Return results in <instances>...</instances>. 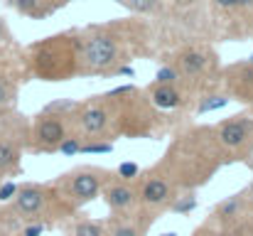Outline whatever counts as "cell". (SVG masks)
<instances>
[{
	"mask_svg": "<svg viewBox=\"0 0 253 236\" xmlns=\"http://www.w3.org/2000/svg\"><path fill=\"white\" fill-rule=\"evenodd\" d=\"M79 77H118L138 54H150V25L138 20H113L77 30Z\"/></svg>",
	"mask_w": 253,
	"mask_h": 236,
	"instance_id": "1",
	"label": "cell"
},
{
	"mask_svg": "<svg viewBox=\"0 0 253 236\" xmlns=\"http://www.w3.org/2000/svg\"><path fill=\"white\" fill-rule=\"evenodd\" d=\"M226 165L214 126H187L174 133L163 160L155 165L177 192H197Z\"/></svg>",
	"mask_w": 253,
	"mask_h": 236,
	"instance_id": "2",
	"label": "cell"
},
{
	"mask_svg": "<svg viewBox=\"0 0 253 236\" xmlns=\"http://www.w3.org/2000/svg\"><path fill=\"white\" fill-rule=\"evenodd\" d=\"M108 103L111 118H113V138H155L158 131L165 126V113L155 108L145 89H138L133 84L116 86L106 94H101Z\"/></svg>",
	"mask_w": 253,
	"mask_h": 236,
	"instance_id": "3",
	"label": "cell"
},
{
	"mask_svg": "<svg viewBox=\"0 0 253 236\" xmlns=\"http://www.w3.org/2000/svg\"><path fill=\"white\" fill-rule=\"evenodd\" d=\"M27 77L47 84H62L79 77V40L77 30L57 32L32 42L25 49Z\"/></svg>",
	"mask_w": 253,
	"mask_h": 236,
	"instance_id": "4",
	"label": "cell"
},
{
	"mask_svg": "<svg viewBox=\"0 0 253 236\" xmlns=\"http://www.w3.org/2000/svg\"><path fill=\"white\" fill-rule=\"evenodd\" d=\"M182 79V89L197 101L199 96L221 89V57L209 42H189L172 49L168 59Z\"/></svg>",
	"mask_w": 253,
	"mask_h": 236,
	"instance_id": "5",
	"label": "cell"
},
{
	"mask_svg": "<svg viewBox=\"0 0 253 236\" xmlns=\"http://www.w3.org/2000/svg\"><path fill=\"white\" fill-rule=\"evenodd\" d=\"M116 177V170L96 167V165H79L64 175H59L52 185L59 194V199L77 214L82 207L98 199L106 189V185Z\"/></svg>",
	"mask_w": 253,
	"mask_h": 236,
	"instance_id": "6",
	"label": "cell"
},
{
	"mask_svg": "<svg viewBox=\"0 0 253 236\" xmlns=\"http://www.w3.org/2000/svg\"><path fill=\"white\" fill-rule=\"evenodd\" d=\"M25 153H32V121L12 111L0 118V177H17Z\"/></svg>",
	"mask_w": 253,
	"mask_h": 236,
	"instance_id": "7",
	"label": "cell"
},
{
	"mask_svg": "<svg viewBox=\"0 0 253 236\" xmlns=\"http://www.w3.org/2000/svg\"><path fill=\"white\" fill-rule=\"evenodd\" d=\"M216 141L221 145V153L229 162H244L253 165V116L249 111L234 113L219 123H214Z\"/></svg>",
	"mask_w": 253,
	"mask_h": 236,
	"instance_id": "8",
	"label": "cell"
},
{
	"mask_svg": "<svg viewBox=\"0 0 253 236\" xmlns=\"http://www.w3.org/2000/svg\"><path fill=\"white\" fill-rule=\"evenodd\" d=\"M72 133L84 141H113V118L103 96H88L69 113Z\"/></svg>",
	"mask_w": 253,
	"mask_h": 236,
	"instance_id": "9",
	"label": "cell"
},
{
	"mask_svg": "<svg viewBox=\"0 0 253 236\" xmlns=\"http://www.w3.org/2000/svg\"><path fill=\"white\" fill-rule=\"evenodd\" d=\"M72 136L69 113L40 111L32 118V153L35 155H54L59 145Z\"/></svg>",
	"mask_w": 253,
	"mask_h": 236,
	"instance_id": "10",
	"label": "cell"
},
{
	"mask_svg": "<svg viewBox=\"0 0 253 236\" xmlns=\"http://www.w3.org/2000/svg\"><path fill=\"white\" fill-rule=\"evenodd\" d=\"M138 187V207L160 217L169 212L174 197H177V187L169 182L168 177L153 165L150 170H143V175L135 182Z\"/></svg>",
	"mask_w": 253,
	"mask_h": 236,
	"instance_id": "11",
	"label": "cell"
},
{
	"mask_svg": "<svg viewBox=\"0 0 253 236\" xmlns=\"http://www.w3.org/2000/svg\"><path fill=\"white\" fill-rule=\"evenodd\" d=\"M113 2L135 17H153V20L174 17L179 25H187L189 15L197 10V0H113Z\"/></svg>",
	"mask_w": 253,
	"mask_h": 236,
	"instance_id": "12",
	"label": "cell"
},
{
	"mask_svg": "<svg viewBox=\"0 0 253 236\" xmlns=\"http://www.w3.org/2000/svg\"><path fill=\"white\" fill-rule=\"evenodd\" d=\"M221 91L231 101L244 103L249 108V113L253 116V62L251 59L234 62V64L221 69Z\"/></svg>",
	"mask_w": 253,
	"mask_h": 236,
	"instance_id": "13",
	"label": "cell"
},
{
	"mask_svg": "<svg viewBox=\"0 0 253 236\" xmlns=\"http://www.w3.org/2000/svg\"><path fill=\"white\" fill-rule=\"evenodd\" d=\"M145 94L150 96V101L155 103V108H160L163 113L169 111H187L192 108L194 111V98L179 86V84H150L145 86Z\"/></svg>",
	"mask_w": 253,
	"mask_h": 236,
	"instance_id": "14",
	"label": "cell"
},
{
	"mask_svg": "<svg viewBox=\"0 0 253 236\" xmlns=\"http://www.w3.org/2000/svg\"><path fill=\"white\" fill-rule=\"evenodd\" d=\"M103 202L108 207V212L113 217H123V214H130L138 209V187L135 182H123L118 177H113L106 189H103Z\"/></svg>",
	"mask_w": 253,
	"mask_h": 236,
	"instance_id": "15",
	"label": "cell"
},
{
	"mask_svg": "<svg viewBox=\"0 0 253 236\" xmlns=\"http://www.w3.org/2000/svg\"><path fill=\"white\" fill-rule=\"evenodd\" d=\"M155 219H158L155 214H150V212L138 207L135 212L123 214V217H113L111 214L108 222H106V232H108V236H145L150 232Z\"/></svg>",
	"mask_w": 253,
	"mask_h": 236,
	"instance_id": "16",
	"label": "cell"
},
{
	"mask_svg": "<svg viewBox=\"0 0 253 236\" xmlns=\"http://www.w3.org/2000/svg\"><path fill=\"white\" fill-rule=\"evenodd\" d=\"M246 214H251V212H249L246 189H241V192H236V194L224 197L219 204H214V209H211V219H209V222H211L216 229H226V227L236 224L239 219H244Z\"/></svg>",
	"mask_w": 253,
	"mask_h": 236,
	"instance_id": "17",
	"label": "cell"
},
{
	"mask_svg": "<svg viewBox=\"0 0 253 236\" xmlns=\"http://www.w3.org/2000/svg\"><path fill=\"white\" fill-rule=\"evenodd\" d=\"M5 2L7 7H12L17 15L27 20H47L49 15L64 7L62 0H5Z\"/></svg>",
	"mask_w": 253,
	"mask_h": 236,
	"instance_id": "18",
	"label": "cell"
},
{
	"mask_svg": "<svg viewBox=\"0 0 253 236\" xmlns=\"http://www.w3.org/2000/svg\"><path fill=\"white\" fill-rule=\"evenodd\" d=\"M253 35V0H239L236 17L229 30V40H241Z\"/></svg>",
	"mask_w": 253,
	"mask_h": 236,
	"instance_id": "19",
	"label": "cell"
},
{
	"mask_svg": "<svg viewBox=\"0 0 253 236\" xmlns=\"http://www.w3.org/2000/svg\"><path fill=\"white\" fill-rule=\"evenodd\" d=\"M17 91H20L17 79L12 77L10 72L0 69V116H7V113L15 111V106H17Z\"/></svg>",
	"mask_w": 253,
	"mask_h": 236,
	"instance_id": "20",
	"label": "cell"
},
{
	"mask_svg": "<svg viewBox=\"0 0 253 236\" xmlns=\"http://www.w3.org/2000/svg\"><path fill=\"white\" fill-rule=\"evenodd\" d=\"M207 2V7H209V12L214 15V17H219L221 22H224V35L229 37V30H231V22H234V17H236V7H239V0H204Z\"/></svg>",
	"mask_w": 253,
	"mask_h": 236,
	"instance_id": "21",
	"label": "cell"
},
{
	"mask_svg": "<svg viewBox=\"0 0 253 236\" xmlns=\"http://www.w3.org/2000/svg\"><path fill=\"white\" fill-rule=\"evenodd\" d=\"M229 103H231V98H229L221 89H216V91H209V94H204V96L197 98L194 113H197V116H207V113L219 111V108H224V106H229Z\"/></svg>",
	"mask_w": 253,
	"mask_h": 236,
	"instance_id": "22",
	"label": "cell"
},
{
	"mask_svg": "<svg viewBox=\"0 0 253 236\" xmlns=\"http://www.w3.org/2000/svg\"><path fill=\"white\" fill-rule=\"evenodd\" d=\"M197 207H199V194L197 192H177L169 212L172 214H179V217H189Z\"/></svg>",
	"mask_w": 253,
	"mask_h": 236,
	"instance_id": "23",
	"label": "cell"
},
{
	"mask_svg": "<svg viewBox=\"0 0 253 236\" xmlns=\"http://www.w3.org/2000/svg\"><path fill=\"white\" fill-rule=\"evenodd\" d=\"M72 236H106V222L79 217L72 224Z\"/></svg>",
	"mask_w": 253,
	"mask_h": 236,
	"instance_id": "24",
	"label": "cell"
},
{
	"mask_svg": "<svg viewBox=\"0 0 253 236\" xmlns=\"http://www.w3.org/2000/svg\"><path fill=\"white\" fill-rule=\"evenodd\" d=\"M219 236H253V214H246L226 229H219Z\"/></svg>",
	"mask_w": 253,
	"mask_h": 236,
	"instance_id": "25",
	"label": "cell"
},
{
	"mask_svg": "<svg viewBox=\"0 0 253 236\" xmlns=\"http://www.w3.org/2000/svg\"><path fill=\"white\" fill-rule=\"evenodd\" d=\"M116 150L113 141H84L82 143V155H111Z\"/></svg>",
	"mask_w": 253,
	"mask_h": 236,
	"instance_id": "26",
	"label": "cell"
},
{
	"mask_svg": "<svg viewBox=\"0 0 253 236\" xmlns=\"http://www.w3.org/2000/svg\"><path fill=\"white\" fill-rule=\"evenodd\" d=\"M140 175H143V170H140V165L133 162V160H123V162L116 167V177L123 180V182H138Z\"/></svg>",
	"mask_w": 253,
	"mask_h": 236,
	"instance_id": "27",
	"label": "cell"
},
{
	"mask_svg": "<svg viewBox=\"0 0 253 236\" xmlns=\"http://www.w3.org/2000/svg\"><path fill=\"white\" fill-rule=\"evenodd\" d=\"M155 84H179L182 86V79H179V72L169 62H163L160 69L155 72Z\"/></svg>",
	"mask_w": 253,
	"mask_h": 236,
	"instance_id": "28",
	"label": "cell"
},
{
	"mask_svg": "<svg viewBox=\"0 0 253 236\" xmlns=\"http://www.w3.org/2000/svg\"><path fill=\"white\" fill-rule=\"evenodd\" d=\"M82 143H84V138H79V136H69L62 145H59V155L62 157H77L82 155Z\"/></svg>",
	"mask_w": 253,
	"mask_h": 236,
	"instance_id": "29",
	"label": "cell"
},
{
	"mask_svg": "<svg viewBox=\"0 0 253 236\" xmlns=\"http://www.w3.org/2000/svg\"><path fill=\"white\" fill-rule=\"evenodd\" d=\"M17 192H20V182H15V180H0V204H10Z\"/></svg>",
	"mask_w": 253,
	"mask_h": 236,
	"instance_id": "30",
	"label": "cell"
},
{
	"mask_svg": "<svg viewBox=\"0 0 253 236\" xmlns=\"http://www.w3.org/2000/svg\"><path fill=\"white\" fill-rule=\"evenodd\" d=\"M77 103H79V101H72V98H59V101L47 103L42 111H52V113H72V111L77 108Z\"/></svg>",
	"mask_w": 253,
	"mask_h": 236,
	"instance_id": "31",
	"label": "cell"
},
{
	"mask_svg": "<svg viewBox=\"0 0 253 236\" xmlns=\"http://www.w3.org/2000/svg\"><path fill=\"white\" fill-rule=\"evenodd\" d=\"M49 229H52V227L44 224V222H32V224H25V227L20 229V236H44Z\"/></svg>",
	"mask_w": 253,
	"mask_h": 236,
	"instance_id": "32",
	"label": "cell"
},
{
	"mask_svg": "<svg viewBox=\"0 0 253 236\" xmlns=\"http://www.w3.org/2000/svg\"><path fill=\"white\" fill-rule=\"evenodd\" d=\"M192 236H219V229H216L211 222H204L199 229H194V232H192Z\"/></svg>",
	"mask_w": 253,
	"mask_h": 236,
	"instance_id": "33",
	"label": "cell"
},
{
	"mask_svg": "<svg viewBox=\"0 0 253 236\" xmlns=\"http://www.w3.org/2000/svg\"><path fill=\"white\" fill-rule=\"evenodd\" d=\"M246 199H249V212L253 214V182L246 187Z\"/></svg>",
	"mask_w": 253,
	"mask_h": 236,
	"instance_id": "34",
	"label": "cell"
},
{
	"mask_svg": "<svg viewBox=\"0 0 253 236\" xmlns=\"http://www.w3.org/2000/svg\"><path fill=\"white\" fill-rule=\"evenodd\" d=\"M160 236H179L177 232H165V234H160Z\"/></svg>",
	"mask_w": 253,
	"mask_h": 236,
	"instance_id": "35",
	"label": "cell"
},
{
	"mask_svg": "<svg viewBox=\"0 0 253 236\" xmlns=\"http://www.w3.org/2000/svg\"><path fill=\"white\" fill-rule=\"evenodd\" d=\"M0 236H20V234H7V232H0Z\"/></svg>",
	"mask_w": 253,
	"mask_h": 236,
	"instance_id": "36",
	"label": "cell"
},
{
	"mask_svg": "<svg viewBox=\"0 0 253 236\" xmlns=\"http://www.w3.org/2000/svg\"><path fill=\"white\" fill-rule=\"evenodd\" d=\"M62 2H64V5H69V2H74V0H62Z\"/></svg>",
	"mask_w": 253,
	"mask_h": 236,
	"instance_id": "37",
	"label": "cell"
},
{
	"mask_svg": "<svg viewBox=\"0 0 253 236\" xmlns=\"http://www.w3.org/2000/svg\"><path fill=\"white\" fill-rule=\"evenodd\" d=\"M106 236H108V232H106Z\"/></svg>",
	"mask_w": 253,
	"mask_h": 236,
	"instance_id": "38",
	"label": "cell"
},
{
	"mask_svg": "<svg viewBox=\"0 0 253 236\" xmlns=\"http://www.w3.org/2000/svg\"><path fill=\"white\" fill-rule=\"evenodd\" d=\"M0 118H2V116H0Z\"/></svg>",
	"mask_w": 253,
	"mask_h": 236,
	"instance_id": "39",
	"label": "cell"
}]
</instances>
